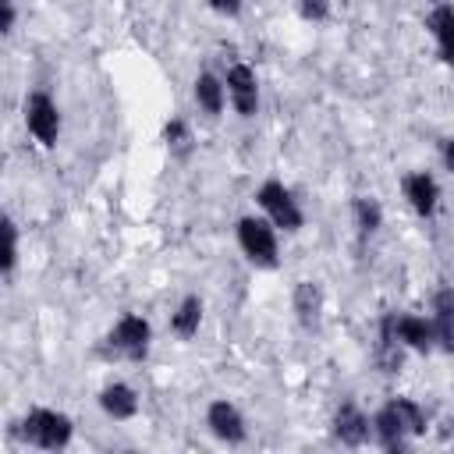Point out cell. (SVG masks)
Instances as JSON below:
<instances>
[{"label":"cell","instance_id":"25","mask_svg":"<svg viewBox=\"0 0 454 454\" xmlns=\"http://www.w3.org/2000/svg\"><path fill=\"white\" fill-rule=\"evenodd\" d=\"M440 163H443V170L454 174V138H440Z\"/></svg>","mask_w":454,"mask_h":454},{"label":"cell","instance_id":"9","mask_svg":"<svg viewBox=\"0 0 454 454\" xmlns=\"http://www.w3.org/2000/svg\"><path fill=\"white\" fill-rule=\"evenodd\" d=\"M206 426H209V433H213L220 443H227V447H238V443L248 440L245 415H241L231 401H223V397L209 401V408H206Z\"/></svg>","mask_w":454,"mask_h":454},{"label":"cell","instance_id":"11","mask_svg":"<svg viewBox=\"0 0 454 454\" xmlns=\"http://www.w3.org/2000/svg\"><path fill=\"white\" fill-rule=\"evenodd\" d=\"M333 436H337L344 447H362V443L372 440V419H369L358 404L344 401V404L333 411Z\"/></svg>","mask_w":454,"mask_h":454},{"label":"cell","instance_id":"8","mask_svg":"<svg viewBox=\"0 0 454 454\" xmlns=\"http://www.w3.org/2000/svg\"><path fill=\"white\" fill-rule=\"evenodd\" d=\"M223 85H227V99L238 110V117H255V110H259V78H255V71L238 60V64L227 67Z\"/></svg>","mask_w":454,"mask_h":454},{"label":"cell","instance_id":"7","mask_svg":"<svg viewBox=\"0 0 454 454\" xmlns=\"http://www.w3.org/2000/svg\"><path fill=\"white\" fill-rule=\"evenodd\" d=\"M390 323H394V337L404 344V351H419V355H429L436 351V326H433V316H419V312H390Z\"/></svg>","mask_w":454,"mask_h":454},{"label":"cell","instance_id":"16","mask_svg":"<svg viewBox=\"0 0 454 454\" xmlns=\"http://www.w3.org/2000/svg\"><path fill=\"white\" fill-rule=\"evenodd\" d=\"M192 96H195L199 110L209 114V117H220L223 106H227V85H223V78H216L213 71H202V74L195 78Z\"/></svg>","mask_w":454,"mask_h":454},{"label":"cell","instance_id":"12","mask_svg":"<svg viewBox=\"0 0 454 454\" xmlns=\"http://www.w3.org/2000/svg\"><path fill=\"white\" fill-rule=\"evenodd\" d=\"M426 28L436 43V57L454 71V4H436L426 14Z\"/></svg>","mask_w":454,"mask_h":454},{"label":"cell","instance_id":"4","mask_svg":"<svg viewBox=\"0 0 454 454\" xmlns=\"http://www.w3.org/2000/svg\"><path fill=\"white\" fill-rule=\"evenodd\" d=\"M255 206H259L262 216H266L277 231H284V234H294V231H301V223H305V213H301L298 199H294L291 188H287L284 181H277V177H270V181L259 184Z\"/></svg>","mask_w":454,"mask_h":454},{"label":"cell","instance_id":"10","mask_svg":"<svg viewBox=\"0 0 454 454\" xmlns=\"http://www.w3.org/2000/svg\"><path fill=\"white\" fill-rule=\"evenodd\" d=\"M401 192H404V202L411 206L415 216L429 220L436 209H440V184L429 170H411L401 177Z\"/></svg>","mask_w":454,"mask_h":454},{"label":"cell","instance_id":"13","mask_svg":"<svg viewBox=\"0 0 454 454\" xmlns=\"http://www.w3.org/2000/svg\"><path fill=\"white\" fill-rule=\"evenodd\" d=\"M96 401H99V411H103L106 419H114V422H128V419L138 415V394H135V387H128V383H121V380L106 383Z\"/></svg>","mask_w":454,"mask_h":454},{"label":"cell","instance_id":"14","mask_svg":"<svg viewBox=\"0 0 454 454\" xmlns=\"http://www.w3.org/2000/svg\"><path fill=\"white\" fill-rule=\"evenodd\" d=\"M433 326H436V348L454 355V287H440L433 294Z\"/></svg>","mask_w":454,"mask_h":454},{"label":"cell","instance_id":"1","mask_svg":"<svg viewBox=\"0 0 454 454\" xmlns=\"http://www.w3.org/2000/svg\"><path fill=\"white\" fill-rule=\"evenodd\" d=\"M422 433H426V408L411 397H390L372 415V440L390 454L408 450V443Z\"/></svg>","mask_w":454,"mask_h":454},{"label":"cell","instance_id":"18","mask_svg":"<svg viewBox=\"0 0 454 454\" xmlns=\"http://www.w3.org/2000/svg\"><path fill=\"white\" fill-rule=\"evenodd\" d=\"M202 326V298L199 294H184L170 316V330L181 337V340H192Z\"/></svg>","mask_w":454,"mask_h":454},{"label":"cell","instance_id":"19","mask_svg":"<svg viewBox=\"0 0 454 454\" xmlns=\"http://www.w3.org/2000/svg\"><path fill=\"white\" fill-rule=\"evenodd\" d=\"M351 216H355L358 234H365V238L383 227V206H380L372 195H358V199L351 202Z\"/></svg>","mask_w":454,"mask_h":454},{"label":"cell","instance_id":"22","mask_svg":"<svg viewBox=\"0 0 454 454\" xmlns=\"http://www.w3.org/2000/svg\"><path fill=\"white\" fill-rule=\"evenodd\" d=\"M294 4H298V14L305 21H312V25H319V21L330 18V0H294Z\"/></svg>","mask_w":454,"mask_h":454},{"label":"cell","instance_id":"3","mask_svg":"<svg viewBox=\"0 0 454 454\" xmlns=\"http://www.w3.org/2000/svg\"><path fill=\"white\" fill-rule=\"evenodd\" d=\"M21 436L39 450H64L74 436V422L57 408H32L21 419Z\"/></svg>","mask_w":454,"mask_h":454},{"label":"cell","instance_id":"20","mask_svg":"<svg viewBox=\"0 0 454 454\" xmlns=\"http://www.w3.org/2000/svg\"><path fill=\"white\" fill-rule=\"evenodd\" d=\"M0 234H4V255H0V270H4V277H11V273H14V262H18V227H14V220H11V216H4Z\"/></svg>","mask_w":454,"mask_h":454},{"label":"cell","instance_id":"15","mask_svg":"<svg viewBox=\"0 0 454 454\" xmlns=\"http://www.w3.org/2000/svg\"><path fill=\"white\" fill-rule=\"evenodd\" d=\"M294 316L305 330H316L323 319V287L316 280H298L294 284Z\"/></svg>","mask_w":454,"mask_h":454},{"label":"cell","instance_id":"24","mask_svg":"<svg viewBox=\"0 0 454 454\" xmlns=\"http://www.w3.org/2000/svg\"><path fill=\"white\" fill-rule=\"evenodd\" d=\"M0 32L4 35L14 32V0H0Z\"/></svg>","mask_w":454,"mask_h":454},{"label":"cell","instance_id":"23","mask_svg":"<svg viewBox=\"0 0 454 454\" xmlns=\"http://www.w3.org/2000/svg\"><path fill=\"white\" fill-rule=\"evenodd\" d=\"M241 4H245V0H206V7H209L213 14H220V18H238V14H241Z\"/></svg>","mask_w":454,"mask_h":454},{"label":"cell","instance_id":"5","mask_svg":"<svg viewBox=\"0 0 454 454\" xmlns=\"http://www.w3.org/2000/svg\"><path fill=\"white\" fill-rule=\"evenodd\" d=\"M106 348H110L114 355L128 358V362H142V358L149 355V348H153V326H149V319L138 316V312H124V316L110 326Z\"/></svg>","mask_w":454,"mask_h":454},{"label":"cell","instance_id":"6","mask_svg":"<svg viewBox=\"0 0 454 454\" xmlns=\"http://www.w3.org/2000/svg\"><path fill=\"white\" fill-rule=\"evenodd\" d=\"M25 128L46 149H53L60 142V106L50 92L35 89V92L25 96Z\"/></svg>","mask_w":454,"mask_h":454},{"label":"cell","instance_id":"17","mask_svg":"<svg viewBox=\"0 0 454 454\" xmlns=\"http://www.w3.org/2000/svg\"><path fill=\"white\" fill-rule=\"evenodd\" d=\"M404 362V344L394 337V323H390V312L380 319V337H376V365L383 372H397Z\"/></svg>","mask_w":454,"mask_h":454},{"label":"cell","instance_id":"21","mask_svg":"<svg viewBox=\"0 0 454 454\" xmlns=\"http://www.w3.org/2000/svg\"><path fill=\"white\" fill-rule=\"evenodd\" d=\"M188 142H192L188 124H184L181 117H170V121L163 124V145H167V149H174V153H184V149H188Z\"/></svg>","mask_w":454,"mask_h":454},{"label":"cell","instance_id":"2","mask_svg":"<svg viewBox=\"0 0 454 454\" xmlns=\"http://www.w3.org/2000/svg\"><path fill=\"white\" fill-rule=\"evenodd\" d=\"M238 248L255 270H273L280 262V245H277V227L266 216H241L238 227Z\"/></svg>","mask_w":454,"mask_h":454}]
</instances>
